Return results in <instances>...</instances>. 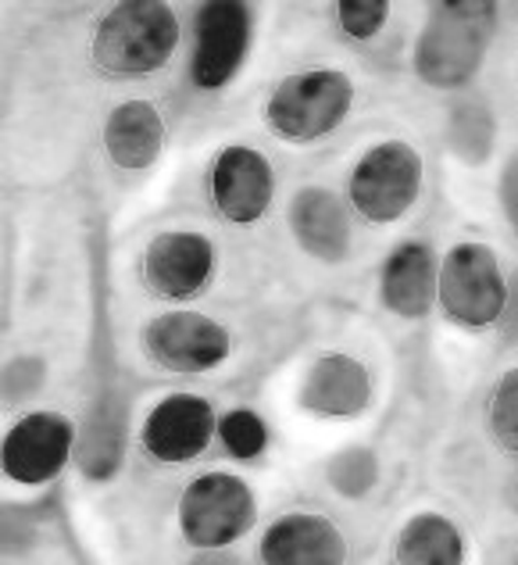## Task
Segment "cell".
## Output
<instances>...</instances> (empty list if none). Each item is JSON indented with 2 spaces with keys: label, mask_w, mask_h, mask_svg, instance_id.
I'll use <instances>...</instances> for the list:
<instances>
[{
  "label": "cell",
  "mask_w": 518,
  "mask_h": 565,
  "mask_svg": "<svg viewBox=\"0 0 518 565\" xmlns=\"http://www.w3.org/2000/svg\"><path fill=\"white\" fill-rule=\"evenodd\" d=\"M497 8L486 0H440L414 43V72L436 90H462L490 47Z\"/></svg>",
  "instance_id": "6da1fadb"
},
{
  "label": "cell",
  "mask_w": 518,
  "mask_h": 565,
  "mask_svg": "<svg viewBox=\"0 0 518 565\" xmlns=\"http://www.w3.org/2000/svg\"><path fill=\"white\" fill-rule=\"evenodd\" d=\"M180 43L175 11L161 0H129L108 11L94 40V57L118 76H143L161 68Z\"/></svg>",
  "instance_id": "7a4b0ae2"
},
{
  "label": "cell",
  "mask_w": 518,
  "mask_h": 565,
  "mask_svg": "<svg viewBox=\"0 0 518 565\" xmlns=\"http://www.w3.org/2000/svg\"><path fill=\"white\" fill-rule=\"evenodd\" d=\"M354 104V83L347 72L336 68H311L287 76L276 86V94L265 104L272 132L293 143L322 140L344 122Z\"/></svg>",
  "instance_id": "3957f363"
},
{
  "label": "cell",
  "mask_w": 518,
  "mask_h": 565,
  "mask_svg": "<svg viewBox=\"0 0 518 565\" xmlns=\"http://www.w3.org/2000/svg\"><path fill=\"white\" fill-rule=\"evenodd\" d=\"M436 297L454 322L468 326V330H483L505 316L508 279L500 276L497 255L486 244H457L440 265Z\"/></svg>",
  "instance_id": "277c9868"
},
{
  "label": "cell",
  "mask_w": 518,
  "mask_h": 565,
  "mask_svg": "<svg viewBox=\"0 0 518 565\" xmlns=\"http://www.w3.org/2000/svg\"><path fill=\"white\" fill-rule=\"evenodd\" d=\"M422 190V158L404 140L376 143L350 172L347 198L358 215L376 222H397Z\"/></svg>",
  "instance_id": "5b68a950"
},
{
  "label": "cell",
  "mask_w": 518,
  "mask_h": 565,
  "mask_svg": "<svg viewBox=\"0 0 518 565\" xmlns=\"http://www.w3.org/2000/svg\"><path fill=\"white\" fill-rule=\"evenodd\" d=\"M255 523V494L233 472H207L186 487L180 530L194 547H226Z\"/></svg>",
  "instance_id": "8992f818"
},
{
  "label": "cell",
  "mask_w": 518,
  "mask_h": 565,
  "mask_svg": "<svg viewBox=\"0 0 518 565\" xmlns=\"http://www.w3.org/2000/svg\"><path fill=\"white\" fill-rule=\"evenodd\" d=\"M143 351L172 373H207L229 359L233 337L201 311H169L143 330Z\"/></svg>",
  "instance_id": "52a82bcc"
},
{
  "label": "cell",
  "mask_w": 518,
  "mask_h": 565,
  "mask_svg": "<svg viewBox=\"0 0 518 565\" xmlns=\"http://www.w3.org/2000/svg\"><path fill=\"white\" fill-rule=\"evenodd\" d=\"M250 47V8L240 0H212L197 11L194 83L222 90L240 72Z\"/></svg>",
  "instance_id": "ba28073f"
},
{
  "label": "cell",
  "mask_w": 518,
  "mask_h": 565,
  "mask_svg": "<svg viewBox=\"0 0 518 565\" xmlns=\"http://www.w3.org/2000/svg\"><path fill=\"white\" fill-rule=\"evenodd\" d=\"M76 440V426L57 412H33L19 419L4 437V472L14 483L36 487L65 469Z\"/></svg>",
  "instance_id": "9c48e42d"
},
{
  "label": "cell",
  "mask_w": 518,
  "mask_h": 565,
  "mask_svg": "<svg viewBox=\"0 0 518 565\" xmlns=\"http://www.w3.org/2000/svg\"><path fill=\"white\" fill-rule=\"evenodd\" d=\"M276 180L269 158L255 147H226L212 166V198L236 226L258 222L272 204Z\"/></svg>",
  "instance_id": "30bf717a"
},
{
  "label": "cell",
  "mask_w": 518,
  "mask_h": 565,
  "mask_svg": "<svg viewBox=\"0 0 518 565\" xmlns=\"http://www.w3.org/2000/svg\"><path fill=\"white\" fill-rule=\"evenodd\" d=\"M215 273V247L201 233H161L143 255V276L151 290L169 301L197 297Z\"/></svg>",
  "instance_id": "8fae6325"
},
{
  "label": "cell",
  "mask_w": 518,
  "mask_h": 565,
  "mask_svg": "<svg viewBox=\"0 0 518 565\" xmlns=\"http://www.w3.org/2000/svg\"><path fill=\"white\" fill-rule=\"evenodd\" d=\"M215 412L197 394H172L147 415L143 444L158 462H194L215 437Z\"/></svg>",
  "instance_id": "7c38bea8"
},
{
  "label": "cell",
  "mask_w": 518,
  "mask_h": 565,
  "mask_svg": "<svg viewBox=\"0 0 518 565\" xmlns=\"http://www.w3.org/2000/svg\"><path fill=\"white\" fill-rule=\"evenodd\" d=\"M258 555L269 565H336L347 558V547L330 519L298 512L265 530Z\"/></svg>",
  "instance_id": "4fadbf2b"
},
{
  "label": "cell",
  "mask_w": 518,
  "mask_h": 565,
  "mask_svg": "<svg viewBox=\"0 0 518 565\" xmlns=\"http://www.w3.org/2000/svg\"><path fill=\"white\" fill-rule=\"evenodd\" d=\"M290 230L319 262H344L350 250V222L344 201L325 186H304L290 201Z\"/></svg>",
  "instance_id": "5bb4252c"
},
{
  "label": "cell",
  "mask_w": 518,
  "mask_h": 565,
  "mask_svg": "<svg viewBox=\"0 0 518 565\" xmlns=\"http://www.w3.org/2000/svg\"><path fill=\"white\" fill-rule=\"evenodd\" d=\"M440 290V269L433 247L422 241H408L393 250L382 265L379 294L393 316L401 319H422L433 308V297Z\"/></svg>",
  "instance_id": "9a60e30c"
},
{
  "label": "cell",
  "mask_w": 518,
  "mask_h": 565,
  "mask_svg": "<svg viewBox=\"0 0 518 565\" xmlns=\"http://www.w3.org/2000/svg\"><path fill=\"white\" fill-rule=\"evenodd\" d=\"M373 401V380L365 365L347 354H325L307 369V380L301 386V405L315 415L330 419H350L368 408Z\"/></svg>",
  "instance_id": "2e32d148"
},
{
  "label": "cell",
  "mask_w": 518,
  "mask_h": 565,
  "mask_svg": "<svg viewBox=\"0 0 518 565\" xmlns=\"http://www.w3.org/2000/svg\"><path fill=\"white\" fill-rule=\"evenodd\" d=\"M161 143H165V126H161L158 108L147 100L118 104L104 122V147L118 169H151L161 154Z\"/></svg>",
  "instance_id": "e0dca14e"
},
{
  "label": "cell",
  "mask_w": 518,
  "mask_h": 565,
  "mask_svg": "<svg viewBox=\"0 0 518 565\" xmlns=\"http://www.w3.org/2000/svg\"><path fill=\"white\" fill-rule=\"evenodd\" d=\"M397 562L408 565H457L465 562V537L447 515L422 512L397 537Z\"/></svg>",
  "instance_id": "ac0fdd59"
},
{
  "label": "cell",
  "mask_w": 518,
  "mask_h": 565,
  "mask_svg": "<svg viewBox=\"0 0 518 565\" xmlns=\"http://www.w3.org/2000/svg\"><path fill=\"white\" fill-rule=\"evenodd\" d=\"M379 480V462L368 448H347L330 462V483L344 498H365Z\"/></svg>",
  "instance_id": "d6986e66"
},
{
  "label": "cell",
  "mask_w": 518,
  "mask_h": 565,
  "mask_svg": "<svg viewBox=\"0 0 518 565\" xmlns=\"http://www.w3.org/2000/svg\"><path fill=\"white\" fill-rule=\"evenodd\" d=\"M454 143L468 161H483L494 147V118L483 104H465L454 111Z\"/></svg>",
  "instance_id": "ffe728a7"
},
{
  "label": "cell",
  "mask_w": 518,
  "mask_h": 565,
  "mask_svg": "<svg viewBox=\"0 0 518 565\" xmlns=\"http://www.w3.org/2000/svg\"><path fill=\"white\" fill-rule=\"evenodd\" d=\"M218 434H222V444H226L236 458H255L265 451V444H269L265 419L255 412H247V408L229 412L226 419L218 423Z\"/></svg>",
  "instance_id": "44dd1931"
},
{
  "label": "cell",
  "mask_w": 518,
  "mask_h": 565,
  "mask_svg": "<svg viewBox=\"0 0 518 565\" xmlns=\"http://www.w3.org/2000/svg\"><path fill=\"white\" fill-rule=\"evenodd\" d=\"M490 429L500 440V448L518 455V369L500 376L497 391L490 397Z\"/></svg>",
  "instance_id": "7402d4cb"
},
{
  "label": "cell",
  "mask_w": 518,
  "mask_h": 565,
  "mask_svg": "<svg viewBox=\"0 0 518 565\" xmlns=\"http://www.w3.org/2000/svg\"><path fill=\"white\" fill-rule=\"evenodd\" d=\"M336 14H339V25H344L347 36L373 40L379 29L387 25L390 4L387 0H344V4L336 8Z\"/></svg>",
  "instance_id": "603a6c76"
},
{
  "label": "cell",
  "mask_w": 518,
  "mask_h": 565,
  "mask_svg": "<svg viewBox=\"0 0 518 565\" xmlns=\"http://www.w3.org/2000/svg\"><path fill=\"white\" fill-rule=\"evenodd\" d=\"M43 380V362L40 359H19L4 369V391L11 401H22L33 386H40Z\"/></svg>",
  "instance_id": "cb8c5ba5"
},
{
  "label": "cell",
  "mask_w": 518,
  "mask_h": 565,
  "mask_svg": "<svg viewBox=\"0 0 518 565\" xmlns=\"http://www.w3.org/2000/svg\"><path fill=\"white\" fill-rule=\"evenodd\" d=\"M500 204H505V215L518 236V154L508 158L505 175H500Z\"/></svg>",
  "instance_id": "d4e9b609"
},
{
  "label": "cell",
  "mask_w": 518,
  "mask_h": 565,
  "mask_svg": "<svg viewBox=\"0 0 518 565\" xmlns=\"http://www.w3.org/2000/svg\"><path fill=\"white\" fill-rule=\"evenodd\" d=\"M500 322H508V330L518 333V273H515L511 287H508V305H505V316H500Z\"/></svg>",
  "instance_id": "484cf974"
}]
</instances>
